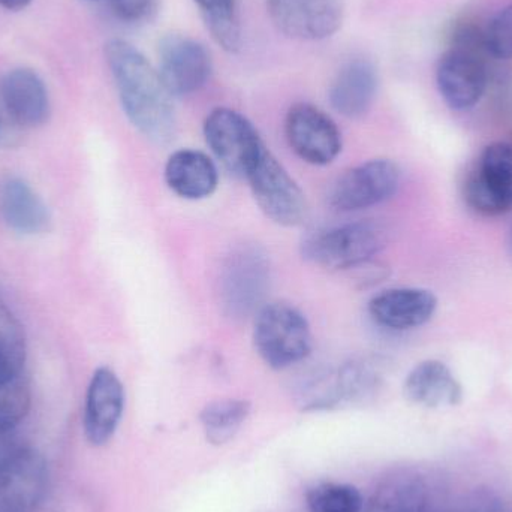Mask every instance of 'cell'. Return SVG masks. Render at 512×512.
<instances>
[{
	"label": "cell",
	"instance_id": "obj_1",
	"mask_svg": "<svg viewBox=\"0 0 512 512\" xmlns=\"http://www.w3.org/2000/svg\"><path fill=\"white\" fill-rule=\"evenodd\" d=\"M105 60L119 95L123 113L147 140L168 144L176 135L173 96L162 83L158 69L131 42L110 39Z\"/></svg>",
	"mask_w": 512,
	"mask_h": 512
},
{
	"label": "cell",
	"instance_id": "obj_2",
	"mask_svg": "<svg viewBox=\"0 0 512 512\" xmlns=\"http://www.w3.org/2000/svg\"><path fill=\"white\" fill-rule=\"evenodd\" d=\"M387 242V230L382 225L351 222L309 234L301 245V255L325 270H349L372 261Z\"/></svg>",
	"mask_w": 512,
	"mask_h": 512
},
{
	"label": "cell",
	"instance_id": "obj_3",
	"mask_svg": "<svg viewBox=\"0 0 512 512\" xmlns=\"http://www.w3.org/2000/svg\"><path fill=\"white\" fill-rule=\"evenodd\" d=\"M256 352L274 370L288 369L303 361L312 349V331L306 316L288 303L264 304L256 312Z\"/></svg>",
	"mask_w": 512,
	"mask_h": 512
},
{
	"label": "cell",
	"instance_id": "obj_4",
	"mask_svg": "<svg viewBox=\"0 0 512 512\" xmlns=\"http://www.w3.org/2000/svg\"><path fill=\"white\" fill-rule=\"evenodd\" d=\"M379 373L364 361H348L309 373L298 387L304 411H331L364 402L376 393Z\"/></svg>",
	"mask_w": 512,
	"mask_h": 512
},
{
	"label": "cell",
	"instance_id": "obj_5",
	"mask_svg": "<svg viewBox=\"0 0 512 512\" xmlns=\"http://www.w3.org/2000/svg\"><path fill=\"white\" fill-rule=\"evenodd\" d=\"M271 265L264 249L242 245L225 259L219 280V294L225 313L242 319L264 306L270 289Z\"/></svg>",
	"mask_w": 512,
	"mask_h": 512
},
{
	"label": "cell",
	"instance_id": "obj_6",
	"mask_svg": "<svg viewBox=\"0 0 512 512\" xmlns=\"http://www.w3.org/2000/svg\"><path fill=\"white\" fill-rule=\"evenodd\" d=\"M246 180L251 186L256 204L274 224L297 227L307 215V203L303 191L289 176L283 165L267 149L252 165Z\"/></svg>",
	"mask_w": 512,
	"mask_h": 512
},
{
	"label": "cell",
	"instance_id": "obj_7",
	"mask_svg": "<svg viewBox=\"0 0 512 512\" xmlns=\"http://www.w3.org/2000/svg\"><path fill=\"white\" fill-rule=\"evenodd\" d=\"M204 138L225 170L239 177H246L265 147L251 120L227 107L210 111Z\"/></svg>",
	"mask_w": 512,
	"mask_h": 512
},
{
	"label": "cell",
	"instance_id": "obj_8",
	"mask_svg": "<svg viewBox=\"0 0 512 512\" xmlns=\"http://www.w3.org/2000/svg\"><path fill=\"white\" fill-rule=\"evenodd\" d=\"M466 203L484 216H501L512 210V144H490L466 177Z\"/></svg>",
	"mask_w": 512,
	"mask_h": 512
},
{
	"label": "cell",
	"instance_id": "obj_9",
	"mask_svg": "<svg viewBox=\"0 0 512 512\" xmlns=\"http://www.w3.org/2000/svg\"><path fill=\"white\" fill-rule=\"evenodd\" d=\"M400 177V168L390 159L364 162L337 179L330 192V206L340 213L379 206L396 194Z\"/></svg>",
	"mask_w": 512,
	"mask_h": 512
},
{
	"label": "cell",
	"instance_id": "obj_10",
	"mask_svg": "<svg viewBox=\"0 0 512 512\" xmlns=\"http://www.w3.org/2000/svg\"><path fill=\"white\" fill-rule=\"evenodd\" d=\"M158 72L173 98L197 93L213 72L209 50L191 36L170 33L158 44Z\"/></svg>",
	"mask_w": 512,
	"mask_h": 512
},
{
	"label": "cell",
	"instance_id": "obj_11",
	"mask_svg": "<svg viewBox=\"0 0 512 512\" xmlns=\"http://www.w3.org/2000/svg\"><path fill=\"white\" fill-rule=\"evenodd\" d=\"M48 463L35 448L18 447L0 462V512H35L47 495Z\"/></svg>",
	"mask_w": 512,
	"mask_h": 512
},
{
	"label": "cell",
	"instance_id": "obj_12",
	"mask_svg": "<svg viewBox=\"0 0 512 512\" xmlns=\"http://www.w3.org/2000/svg\"><path fill=\"white\" fill-rule=\"evenodd\" d=\"M285 135L292 152L310 165L331 164L342 152L339 126L316 105H292L285 117Z\"/></svg>",
	"mask_w": 512,
	"mask_h": 512
},
{
	"label": "cell",
	"instance_id": "obj_13",
	"mask_svg": "<svg viewBox=\"0 0 512 512\" xmlns=\"http://www.w3.org/2000/svg\"><path fill=\"white\" fill-rule=\"evenodd\" d=\"M436 84L453 110H471L486 93L489 71L481 54L471 45H457L439 57Z\"/></svg>",
	"mask_w": 512,
	"mask_h": 512
},
{
	"label": "cell",
	"instance_id": "obj_14",
	"mask_svg": "<svg viewBox=\"0 0 512 512\" xmlns=\"http://www.w3.org/2000/svg\"><path fill=\"white\" fill-rule=\"evenodd\" d=\"M274 26L289 38L321 41L330 38L343 23V0H267Z\"/></svg>",
	"mask_w": 512,
	"mask_h": 512
},
{
	"label": "cell",
	"instance_id": "obj_15",
	"mask_svg": "<svg viewBox=\"0 0 512 512\" xmlns=\"http://www.w3.org/2000/svg\"><path fill=\"white\" fill-rule=\"evenodd\" d=\"M125 411V388L119 376L99 367L90 379L83 409L84 436L93 447H104L116 435Z\"/></svg>",
	"mask_w": 512,
	"mask_h": 512
},
{
	"label": "cell",
	"instance_id": "obj_16",
	"mask_svg": "<svg viewBox=\"0 0 512 512\" xmlns=\"http://www.w3.org/2000/svg\"><path fill=\"white\" fill-rule=\"evenodd\" d=\"M438 309V298L421 288H393L375 295L370 318L387 330L405 331L427 324Z\"/></svg>",
	"mask_w": 512,
	"mask_h": 512
},
{
	"label": "cell",
	"instance_id": "obj_17",
	"mask_svg": "<svg viewBox=\"0 0 512 512\" xmlns=\"http://www.w3.org/2000/svg\"><path fill=\"white\" fill-rule=\"evenodd\" d=\"M0 95L6 113L17 125L38 128L51 113L50 95L44 80L30 68H15L3 77Z\"/></svg>",
	"mask_w": 512,
	"mask_h": 512
},
{
	"label": "cell",
	"instance_id": "obj_18",
	"mask_svg": "<svg viewBox=\"0 0 512 512\" xmlns=\"http://www.w3.org/2000/svg\"><path fill=\"white\" fill-rule=\"evenodd\" d=\"M378 71L370 60L352 59L334 77L328 92L331 107L346 119L366 116L378 93Z\"/></svg>",
	"mask_w": 512,
	"mask_h": 512
},
{
	"label": "cell",
	"instance_id": "obj_19",
	"mask_svg": "<svg viewBox=\"0 0 512 512\" xmlns=\"http://www.w3.org/2000/svg\"><path fill=\"white\" fill-rule=\"evenodd\" d=\"M0 219L20 236H38L50 227L47 204L35 189L18 176L0 179Z\"/></svg>",
	"mask_w": 512,
	"mask_h": 512
},
{
	"label": "cell",
	"instance_id": "obj_20",
	"mask_svg": "<svg viewBox=\"0 0 512 512\" xmlns=\"http://www.w3.org/2000/svg\"><path fill=\"white\" fill-rule=\"evenodd\" d=\"M164 174L168 188L185 200H204L218 188V168L200 150H177L168 158Z\"/></svg>",
	"mask_w": 512,
	"mask_h": 512
},
{
	"label": "cell",
	"instance_id": "obj_21",
	"mask_svg": "<svg viewBox=\"0 0 512 512\" xmlns=\"http://www.w3.org/2000/svg\"><path fill=\"white\" fill-rule=\"evenodd\" d=\"M406 399L424 408H450L459 405L463 390L447 364L426 360L417 364L406 376L403 385Z\"/></svg>",
	"mask_w": 512,
	"mask_h": 512
},
{
	"label": "cell",
	"instance_id": "obj_22",
	"mask_svg": "<svg viewBox=\"0 0 512 512\" xmlns=\"http://www.w3.org/2000/svg\"><path fill=\"white\" fill-rule=\"evenodd\" d=\"M429 490L423 478L409 472L385 478L363 512H426Z\"/></svg>",
	"mask_w": 512,
	"mask_h": 512
},
{
	"label": "cell",
	"instance_id": "obj_23",
	"mask_svg": "<svg viewBox=\"0 0 512 512\" xmlns=\"http://www.w3.org/2000/svg\"><path fill=\"white\" fill-rule=\"evenodd\" d=\"M251 409V403L242 399L215 400L204 406L200 421L207 441L213 445L230 442L248 420Z\"/></svg>",
	"mask_w": 512,
	"mask_h": 512
},
{
	"label": "cell",
	"instance_id": "obj_24",
	"mask_svg": "<svg viewBox=\"0 0 512 512\" xmlns=\"http://www.w3.org/2000/svg\"><path fill=\"white\" fill-rule=\"evenodd\" d=\"M213 41L227 51L237 53L242 47L237 0H194Z\"/></svg>",
	"mask_w": 512,
	"mask_h": 512
},
{
	"label": "cell",
	"instance_id": "obj_25",
	"mask_svg": "<svg viewBox=\"0 0 512 512\" xmlns=\"http://www.w3.org/2000/svg\"><path fill=\"white\" fill-rule=\"evenodd\" d=\"M26 361V336L14 313L0 303V385L18 378Z\"/></svg>",
	"mask_w": 512,
	"mask_h": 512
},
{
	"label": "cell",
	"instance_id": "obj_26",
	"mask_svg": "<svg viewBox=\"0 0 512 512\" xmlns=\"http://www.w3.org/2000/svg\"><path fill=\"white\" fill-rule=\"evenodd\" d=\"M309 512H363L360 490L351 484L321 483L307 492Z\"/></svg>",
	"mask_w": 512,
	"mask_h": 512
},
{
	"label": "cell",
	"instance_id": "obj_27",
	"mask_svg": "<svg viewBox=\"0 0 512 512\" xmlns=\"http://www.w3.org/2000/svg\"><path fill=\"white\" fill-rule=\"evenodd\" d=\"M487 54L499 60L512 59V3L499 9L481 33Z\"/></svg>",
	"mask_w": 512,
	"mask_h": 512
},
{
	"label": "cell",
	"instance_id": "obj_28",
	"mask_svg": "<svg viewBox=\"0 0 512 512\" xmlns=\"http://www.w3.org/2000/svg\"><path fill=\"white\" fill-rule=\"evenodd\" d=\"M111 11L125 23L137 24L150 20L158 12L159 0H108Z\"/></svg>",
	"mask_w": 512,
	"mask_h": 512
},
{
	"label": "cell",
	"instance_id": "obj_29",
	"mask_svg": "<svg viewBox=\"0 0 512 512\" xmlns=\"http://www.w3.org/2000/svg\"><path fill=\"white\" fill-rule=\"evenodd\" d=\"M20 424L0 411V462L17 450V429Z\"/></svg>",
	"mask_w": 512,
	"mask_h": 512
},
{
	"label": "cell",
	"instance_id": "obj_30",
	"mask_svg": "<svg viewBox=\"0 0 512 512\" xmlns=\"http://www.w3.org/2000/svg\"><path fill=\"white\" fill-rule=\"evenodd\" d=\"M33 0H0V6L8 11H21L27 8Z\"/></svg>",
	"mask_w": 512,
	"mask_h": 512
},
{
	"label": "cell",
	"instance_id": "obj_31",
	"mask_svg": "<svg viewBox=\"0 0 512 512\" xmlns=\"http://www.w3.org/2000/svg\"><path fill=\"white\" fill-rule=\"evenodd\" d=\"M508 246H510V254L512 256V228H511V233H510V243H508Z\"/></svg>",
	"mask_w": 512,
	"mask_h": 512
}]
</instances>
